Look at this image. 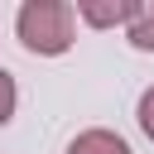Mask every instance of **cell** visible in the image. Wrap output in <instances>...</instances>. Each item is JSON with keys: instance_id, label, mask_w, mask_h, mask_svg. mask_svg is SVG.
<instances>
[{"instance_id": "1", "label": "cell", "mask_w": 154, "mask_h": 154, "mask_svg": "<svg viewBox=\"0 0 154 154\" xmlns=\"http://www.w3.org/2000/svg\"><path fill=\"white\" fill-rule=\"evenodd\" d=\"M72 19H77V10L63 0H24L14 14V29H19V43L29 53L58 58L72 48Z\"/></svg>"}, {"instance_id": "2", "label": "cell", "mask_w": 154, "mask_h": 154, "mask_svg": "<svg viewBox=\"0 0 154 154\" xmlns=\"http://www.w3.org/2000/svg\"><path fill=\"white\" fill-rule=\"evenodd\" d=\"M144 5L140 0H111V5H101V0H82L77 5V19H87L91 29H111V24H135V14H140Z\"/></svg>"}, {"instance_id": "3", "label": "cell", "mask_w": 154, "mask_h": 154, "mask_svg": "<svg viewBox=\"0 0 154 154\" xmlns=\"http://www.w3.org/2000/svg\"><path fill=\"white\" fill-rule=\"evenodd\" d=\"M67 154H130V144H125L116 130H82V135L67 144Z\"/></svg>"}, {"instance_id": "4", "label": "cell", "mask_w": 154, "mask_h": 154, "mask_svg": "<svg viewBox=\"0 0 154 154\" xmlns=\"http://www.w3.org/2000/svg\"><path fill=\"white\" fill-rule=\"evenodd\" d=\"M125 34H130V43H135L140 53H154V0H149V5L135 14V24H130Z\"/></svg>"}, {"instance_id": "5", "label": "cell", "mask_w": 154, "mask_h": 154, "mask_svg": "<svg viewBox=\"0 0 154 154\" xmlns=\"http://www.w3.org/2000/svg\"><path fill=\"white\" fill-rule=\"evenodd\" d=\"M14 101H19V91H14V77H10L5 67H0V125H5L10 116H14Z\"/></svg>"}, {"instance_id": "6", "label": "cell", "mask_w": 154, "mask_h": 154, "mask_svg": "<svg viewBox=\"0 0 154 154\" xmlns=\"http://www.w3.org/2000/svg\"><path fill=\"white\" fill-rule=\"evenodd\" d=\"M135 120H140V130H144V135L154 140V87H149V91L140 96V111H135Z\"/></svg>"}]
</instances>
